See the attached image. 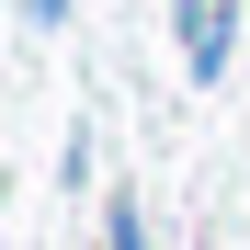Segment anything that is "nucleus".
<instances>
[{"instance_id": "f03ea898", "label": "nucleus", "mask_w": 250, "mask_h": 250, "mask_svg": "<svg viewBox=\"0 0 250 250\" xmlns=\"http://www.w3.org/2000/svg\"><path fill=\"white\" fill-rule=\"evenodd\" d=\"M103 250H148V216H137V193H114V216H103Z\"/></svg>"}, {"instance_id": "f257e3e1", "label": "nucleus", "mask_w": 250, "mask_h": 250, "mask_svg": "<svg viewBox=\"0 0 250 250\" xmlns=\"http://www.w3.org/2000/svg\"><path fill=\"white\" fill-rule=\"evenodd\" d=\"M171 34H182V68L216 91V80H228V46H239V0H171Z\"/></svg>"}, {"instance_id": "7ed1b4c3", "label": "nucleus", "mask_w": 250, "mask_h": 250, "mask_svg": "<svg viewBox=\"0 0 250 250\" xmlns=\"http://www.w3.org/2000/svg\"><path fill=\"white\" fill-rule=\"evenodd\" d=\"M23 12H34V23H68V0H23Z\"/></svg>"}]
</instances>
